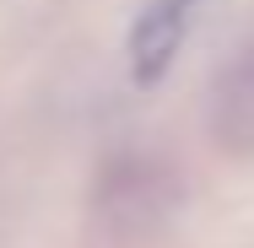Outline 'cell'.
Masks as SVG:
<instances>
[{
	"mask_svg": "<svg viewBox=\"0 0 254 248\" xmlns=\"http://www.w3.org/2000/svg\"><path fill=\"white\" fill-rule=\"evenodd\" d=\"M200 0H146L141 16L130 22V81L135 87H157L173 65V54L184 44V33L195 27Z\"/></svg>",
	"mask_w": 254,
	"mask_h": 248,
	"instance_id": "obj_1",
	"label": "cell"
},
{
	"mask_svg": "<svg viewBox=\"0 0 254 248\" xmlns=\"http://www.w3.org/2000/svg\"><path fill=\"white\" fill-rule=\"evenodd\" d=\"M216 130L222 141L238 151L254 146V49L222 76V98H216Z\"/></svg>",
	"mask_w": 254,
	"mask_h": 248,
	"instance_id": "obj_2",
	"label": "cell"
}]
</instances>
